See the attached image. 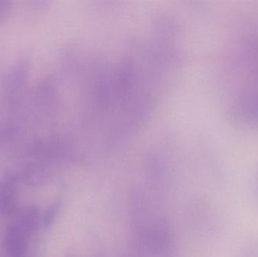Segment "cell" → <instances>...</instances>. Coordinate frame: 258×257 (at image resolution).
I'll list each match as a JSON object with an SVG mask.
<instances>
[{"mask_svg":"<svg viewBox=\"0 0 258 257\" xmlns=\"http://www.w3.org/2000/svg\"><path fill=\"white\" fill-rule=\"evenodd\" d=\"M37 212L29 209L5 234L4 248L8 257H30L32 238L39 221Z\"/></svg>","mask_w":258,"mask_h":257,"instance_id":"cell-1","label":"cell"},{"mask_svg":"<svg viewBox=\"0 0 258 257\" xmlns=\"http://www.w3.org/2000/svg\"><path fill=\"white\" fill-rule=\"evenodd\" d=\"M11 9V3L9 2H0V23L4 21L5 18L9 15Z\"/></svg>","mask_w":258,"mask_h":257,"instance_id":"cell-2","label":"cell"}]
</instances>
